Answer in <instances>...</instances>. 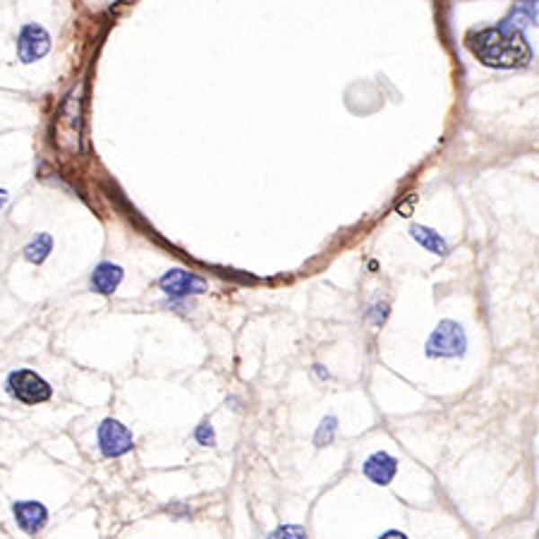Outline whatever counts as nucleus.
<instances>
[{"mask_svg": "<svg viewBox=\"0 0 539 539\" xmlns=\"http://www.w3.org/2000/svg\"><path fill=\"white\" fill-rule=\"evenodd\" d=\"M470 50L482 63L491 65V67H520L532 56L523 31L508 27L506 22L470 36Z\"/></svg>", "mask_w": 539, "mask_h": 539, "instance_id": "nucleus-1", "label": "nucleus"}, {"mask_svg": "<svg viewBox=\"0 0 539 539\" xmlns=\"http://www.w3.org/2000/svg\"><path fill=\"white\" fill-rule=\"evenodd\" d=\"M465 348V329L458 322H451V319L438 322V326L431 331L429 340H427V355L429 358H455V355H463Z\"/></svg>", "mask_w": 539, "mask_h": 539, "instance_id": "nucleus-2", "label": "nucleus"}, {"mask_svg": "<svg viewBox=\"0 0 539 539\" xmlns=\"http://www.w3.org/2000/svg\"><path fill=\"white\" fill-rule=\"evenodd\" d=\"M7 391L13 398H17L24 405H39V402H46L50 398V386L49 381L41 379L36 372H29V369H17L7 376Z\"/></svg>", "mask_w": 539, "mask_h": 539, "instance_id": "nucleus-3", "label": "nucleus"}, {"mask_svg": "<svg viewBox=\"0 0 539 539\" xmlns=\"http://www.w3.org/2000/svg\"><path fill=\"white\" fill-rule=\"evenodd\" d=\"M132 446H135V437L125 424H120L113 417H108L99 424V448L106 458H120L128 451H132Z\"/></svg>", "mask_w": 539, "mask_h": 539, "instance_id": "nucleus-4", "label": "nucleus"}, {"mask_svg": "<svg viewBox=\"0 0 539 539\" xmlns=\"http://www.w3.org/2000/svg\"><path fill=\"white\" fill-rule=\"evenodd\" d=\"M158 286L171 300H182L187 295L207 293V280L199 278L197 273H190L185 269H171L158 280Z\"/></svg>", "mask_w": 539, "mask_h": 539, "instance_id": "nucleus-5", "label": "nucleus"}, {"mask_svg": "<svg viewBox=\"0 0 539 539\" xmlns=\"http://www.w3.org/2000/svg\"><path fill=\"white\" fill-rule=\"evenodd\" d=\"M50 50V36L49 31L39 24H27L22 27L20 39H17V53H20L22 63H34L43 57Z\"/></svg>", "mask_w": 539, "mask_h": 539, "instance_id": "nucleus-6", "label": "nucleus"}, {"mask_svg": "<svg viewBox=\"0 0 539 539\" xmlns=\"http://www.w3.org/2000/svg\"><path fill=\"white\" fill-rule=\"evenodd\" d=\"M362 473H365L367 480L374 482V484H379V487H386V484H391V482H393L395 473H398V460H395L391 453L376 451L365 460V467H362Z\"/></svg>", "mask_w": 539, "mask_h": 539, "instance_id": "nucleus-7", "label": "nucleus"}, {"mask_svg": "<svg viewBox=\"0 0 539 539\" xmlns=\"http://www.w3.org/2000/svg\"><path fill=\"white\" fill-rule=\"evenodd\" d=\"M14 520L27 535H36L43 530V525L49 523V510L39 501H17L13 506Z\"/></svg>", "mask_w": 539, "mask_h": 539, "instance_id": "nucleus-8", "label": "nucleus"}, {"mask_svg": "<svg viewBox=\"0 0 539 539\" xmlns=\"http://www.w3.org/2000/svg\"><path fill=\"white\" fill-rule=\"evenodd\" d=\"M120 280H122V269L118 264H110V261L99 264L92 273V287L101 295L115 293V287L120 286Z\"/></svg>", "mask_w": 539, "mask_h": 539, "instance_id": "nucleus-9", "label": "nucleus"}, {"mask_svg": "<svg viewBox=\"0 0 539 539\" xmlns=\"http://www.w3.org/2000/svg\"><path fill=\"white\" fill-rule=\"evenodd\" d=\"M410 235H412V240H417V243L422 244L424 250L431 252V254L444 257L446 252H448V244H446L444 237L438 235L437 230L427 228V225H412V228H410Z\"/></svg>", "mask_w": 539, "mask_h": 539, "instance_id": "nucleus-10", "label": "nucleus"}, {"mask_svg": "<svg viewBox=\"0 0 539 539\" xmlns=\"http://www.w3.org/2000/svg\"><path fill=\"white\" fill-rule=\"evenodd\" d=\"M50 250H53V240H50L49 233H41L24 247V259L31 261V264H41V261H46Z\"/></svg>", "mask_w": 539, "mask_h": 539, "instance_id": "nucleus-11", "label": "nucleus"}, {"mask_svg": "<svg viewBox=\"0 0 539 539\" xmlns=\"http://www.w3.org/2000/svg\"><path fill=\"white\" fill-rule=\"evenodd\" d=\"M338 431V420L333 415L323 417L322 424L316 427L314 431V444L319 446V448H323V446L333 444V437H336Z\"/></svg>", "mask_w": 539, "mask_h": 539, "instance_id": "nucleus-12", "label": "nucleus"}, {"mask_svg": "<svg viewBox=\"0 0 539 539\" xmlns=\"http://www.w3.org/2000/svg\"><path fill=\"white\" fill-rule=\"evenodd\" d=\"M269 539H307V532L300 525H280L269 535Z\"/></svg>", "mask_w": 539, "mask_h": 539, "instance_id": "nucleus-13", "label": "nucleus"}, {"mask_svg": "<svg viewBox=\"0 0 539 539\" xmlns=\"http://www.w3.org/2000/svg\"><path fill=\"white\" fill-rule=\"evenodd\" d=\"M194 438L199 441L201 446H216V431L208 422H201L197 429H194Z\"/></svg>", "mask_w": 539, "mask_h": 539, "instance_id": "nucleus-14", "label": "nucleus"}, {"mask_svg": "<svg viewBox=\"0 0 539 539\" xmlns=\"http://www.w3.org/2000/svg\"><path fill=\"white\" fill-rule=\"evenodd\" d=\"M379 539H408V535H402L401 530H388V532H384Z\"/></svg>", "mask_w": 539, "mask_h": 539, "instance_id": "nucleus-15", "label": "nucleus"}, {"mask_svg": "<svg viewBox=\"0 0 539 539\" xmlns=\"http://www.w3.org/2000/svg\"><path fill=\"white\" fill-rule=\"evenodd\" d=\"M5 201H7V192H5V190H0V207H3Z\"/></svg>", "mask_w": 539, "mask_h": 539, "instance_id": "nucleus-16", "label": "nucleus"}]
</instances>
